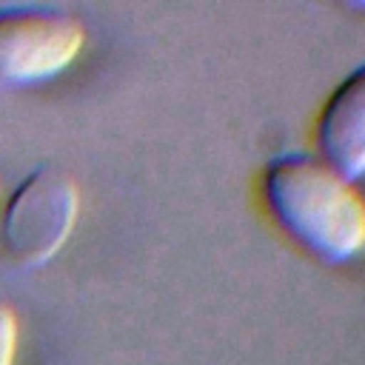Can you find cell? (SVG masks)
<instances>
[{"label": "cell", "mask_w": 365, "mask_h": 365, "mask_svg": "<svg viewBox=\"0 0 365 365\" xmlns=\"http://www.w3.org/2000/svg\"><path fill=\"white\" fill-rule=\"evenodd\" d=\"M262 197L277 225L322 262H345L365 248V200L311 154H279L265 165Z\"/></svg>", "instance_id": "6da1fadb"}, {"label": "cell", "mask_w": 365, "mask_h": 365, "mask_svg": "<svg viewBox=\"0 0 365 365\" xmlns=\"http://www.w3.org/2000/svg\"><path fill=\"white\" fill-rule=\"evenodd\" d=\"M77 214V182L54 165L34 168L0 208V248L6 259L20 268L46 265L71 237Z\"/></svg>", "instance_id": "7a4b0ae2"}, {"label": "cell", "mask_w": 365, "mask_h": 365, "mask_svg": "<svg viewBox=\"0 0 365 365\" xmlns=\"http://www.w3.org/2000/svg\"><path fill=\"white\" fill-rule=\"evenodd\" d=\"M83 20L57 6H0V83L34 86L63 74L83 51Z\"/></svg>", "instance_id": "3957f363"}, {"label": "cell", "mask_w": 365, "mask_h": 365, "mask_svg": "<svg viewBox=\"0 0 365 365\" xmlns=\"http://www.w3.org/2000/svg\"><path fill=\"white\" fill-rule=\"evenodd\" d=\"M317 145L322 163L348 182L365 174V63L325 100L317 120Z\"/></svg>", "instance_id": "277c9868"}, {"label": "cell", "mask_w": 365, "mask_h": 365, "mask_svg": "<svg viewBox=\"0 0 365 365\" xmlns=\"http://www.w3.org/2000/svg\"><path fill=\"white\" fill-rule=\"evenodd\" d=\"M17 342H20V319H17V311L6 299H0V365H14Z\"/></svg>", "instance_id": "5b68a950"}]
</instances>
